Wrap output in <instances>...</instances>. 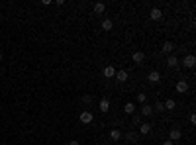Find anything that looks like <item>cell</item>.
Returning a JSON list of instances; mask_svg holds the SVG:
<instances>
[{"instance_id": "6da1fadb", "label": "cell", "mask_w": 196, "mask_h": 145, "mask_svg": "<svg viewBox=\"0 0 196 145\" xmlns=\"http://www.w3.org/2000/svg\"><path fill=\"white\" fill-rule=\"evenodd\" d=\"M78 120H81V123H84V126H90V123L94 122V114L90 110H82L81 116H78Z\"/></svg>"}, {"instance_id": "7a4b0ae2", "label": "cell", "mask_w": 196, "mask_h": 145, "mask_svg": "<svg viewBox=\"0 0 196 145\" xmlns=\"http://www.w3.org/2000/svg\"><path fill=\"white\" fill-rule=\"evenodd\" d=\"M194 65H196V57L192 55V53H188V55L182 59V67L184 69H194Z\"/></svg>"}, {"instance_id": "3957f363", "label": "cell", "mask_w": 196, "mask_h": 145, "mask_svg": "<svg viewBox=\"0 0 196 145\" xmlns=\"http://www.w3.org/2000/svg\"><path fill=\"white\" fill-rule=\"evenodd\" d=\"M131 61H134L135 65H141V63L145 61V53L143 51H134L131 53Z\"/></svg>"}, {"instance_id": "277c9868", "label": "cell", "mask_w": 196, "mask_h": 145, "mask_svg": "<svg viewBox=\"0 0 196 145\" xmlns=\"http://www.w3.org/2000/svg\"><path fill=\"white\" fill-rule=\"evenodd\" d=\"M182 137V131L178 130V127H173L171 131H169V139H171V141L174 143V141H178V139Z\"/></svg>"}, {"instance_id": "5b68a950", "label": "cell", "mask_w": 196, "mask_h": 145, "mask_svg": "<svg viewBox=\"0 0 196 145\" xmlns=\"http://www.w3.org/2000/svg\"><path fill=\"white\" fill-rule=\"evenodd\" d=\"M147 80H149L151 84H157V83H161V73H159V71H151L149 75H147Z\"/></svg>"}, {"instance_id": "8992f818", "label": "cell", "mask_w": 196, "mask_h": 145, "mask_svg": "<svg viewBox=\"0 0 196 145\" xmlns=\"http://www.w3.org/2000/svg\"><path fill=\"white\" fill-rule=\"evenodd\" d=\"M149 18L153 20V22H159V20H163V12L159 8H151V12H149Z\"/></svg>"}, {"instance_id": "52a82bcc", "label": "cell", "mask_w": 196, "mask_h": 145, "mask_svg": "<svg viewBox=\"0 0 196 145\" xmlns=\"http://www.w3.org/2000/svg\"><path fill=\"white\" fill-rule=\"evenodd\" d=\"M186 90H188V83H186L184 79H181V80L177 83V92H178V94H184Z\"/></svg>"}, {"instance_id": "ba28073f", "label": "cell", "mask_w": 196, "mask_h": 145, "mask_svg": "<svg viewBox=\"0 0 196 145\" xmlns=\"http://www.w3.org/2000/svg\"><path fill=\"white\" fill-rule=\"evenodd\" d=\"M161 51H163V53H167V55H173V51H174V43H173V41H165V43H163V47H161Z\"/></svg>"}, {"instance_id": "9c48e42d", "label": "cell", "mask_w": 196, "mask_h": 145, "mask_svg": "<svg viewBox=\"0 0 196 145\" xmlns=\"http://www.w3.org/2000/svg\"><path fill=\"white\" fill-rule=\"evenodd\" d=\"M102 75H104L106 79H114V77H116V69H114L112 65H108V67L102 69Z\"/></svg>"}, {"instance_id": "30bf717a", "label": "cell", "mask_w": 196, "mask_h": 145, "mask_svg": "<svg viewBox=\"0 0 196 145\" xmlns=\"http://www.w3.org/2000/svg\"><path fill=\"white\" fill-rule=\"evenodd\" d=\"M98 108H100V112H108L110 110V100L108 98H100V102H98Z\"/></svg>"}, {"instance_id": "8fae6325", "label": "cell", "mask_w": 196, "mask_h": 145, "mask_svg": "<svg viewBox=\"0 0 196 145\" xmlns=\"http://www.w3.org/2000/svg\"><path fill=\"white\" fill-rule=\"evenodd\" d=\"M167 67L177 69V67H178V57H177V55H169V57H167Z\"/></svg>"}, {"instance_id": "7c38bea8", "label": "cell", "mask_w": 196, "mask_h": 145, "mask_svg": "<svg viewBox=\"0 0 196 145\" xmlns=\"http://www.w3.org/2000/svg\"><path fill=\"white\" fill-rule=\"evenodd\" d=\"M116 79H118L120 83H126V80H128V71H126V69H120V71H116Z\"/></svg>"}, {"instance_id": "4fadbf2b", "label": "cell", "mask_w": 196, "mask_h": 145, "mask_svg": "<svg viewBox=\"0 0 196 145\" xmlns=\"http://www.w3.org/2000/svg\"><path fill=\"white\" fill-rule=\"evenodd\" d=\"M141 116H151L153 114V106L151 104H141Z\"/></svg>"}, {"instance_id": "5bb4252c", "label": "cell", "mask_w": 196, "mask_h": 145, "mask_svg": "<svg viewBox=\"0 0 196 145\" xmlns=\"http://www.w3.org/2000/svg\"><path fill=\"white\" fill-rule=\"evenodd\" d=\"M110 139H112V141H120V139H122V130L114 127V130L110 131Z\"/></svg>"}, {"instance_id": "9a60e30c", "label": "cell", "mask_w": 196, "mask_h": 145, "mask_svg": "<svg viewBox=\"0 0 196 145\" xmlns=\"http://www.w3.org/2000/svg\"><path fill=\"white\" fill-rule=\"evenodd\" d=\"M139 133L141 135H149L151 133V123H139Z\"/></svg>"}, {"instance_id": "2e32d148", "label": "cell", "mask_w": 196, "mask_h": 145, "mask_svg": "<svg viewBox=\"0 0 196 145\" xmlns=\"http://www.w3.org/2000/svg\"><path fill=\"white\" fill-rule=\"evenodd\" d=\"M124 112H126L128 116L135 114V104H134V102H126V106H124Z\"/></svg>"}, {"instance_id": "e0dca14e", "label": "cell", "mask_w": 196, "mask_h": 145, "mask_svg": "<svg viewBox=\"0 0 196 145\" xmlns=\"http://www.w3.org/2000/svg\"><path fill=\"white\" fill-rule=\"evenodd\" d=\"M112 28H114V22H112L110 18H104V20H102V30H104V31H110Z\"/></svg>"}, {"instance_id": "ac0fdd59", "label": "cell", "mask_w": 196, "mask_h": 145, "mask_svg": "<svg viewBox=\"0 0 196 145\" xmlns=\"http://www.w3.org/2000/svg\"><path fill=\"white\" fill-rule=\"evenodd\" d=\"M163 106H165V110H174L177 108V102H174L173 98H167L165 102H163Z\"/></svg>"}, {"instance_id": "d6986e66", "label": "cell", "mask_w": 196, "mask_h": 145, "mask_svg": "<svg viewBox=\"0 0 196 145\" xmlns=\"http://www.w3.org/2000/svg\"><path fill=\"white\" fill-rule=\"evenodd\" d=\"M94 12H96V14H104L106 12V4L96 2V4H94Z\"/></svg>"}, {"instance_id": "ffe728a7", "label": "cell", "mask_w": 196, "mask_h": 145, "mask_svg": "<svg viewBox=\"0 0 196 145\" xmlns=\"http://www.w3.org/2000/svg\"><path fill=\"white\" fill-rule=\"evenodd\" d=\"M131 123H134V126H139V123H141V114H139V112L131 114Z\"/></svg>"}, {"instance_id": "44dd1931", "label": "cell", "mask_w": 196, "mask_h": 145, "mask_svg": "<svg viewBox=\"0 0 196 145\" xmlns=\"http://www.w3.org/2000/svg\"><path fill=\"white\" fill-rule=\"evenodd\" d=\"M126 139L131 143H137V133L135 131H130V133H126Z\"/></svg>"}, {"instance_id": "7402d4cb", "label": "cell", "mask_w": 196, "mask_h": 145, "mask_svg": "<svg viewBox=\"0 0 196 145\" xmlns=\"http://www.w3.org/2000/svg\"><path fill=\"white\" fill-rule=\"evenodd\" d=\"M92 100H94V98H92V94H84V96H82V104H86V106H88V104H92Z\"/></svg>"}, {"instance_id": "603a6c76", "label": "cell", "mask_w": 196, "mask_h": 145, "mask_svg": "<svg viewBox=\"0 0 196 145\" xmlns=\"http://www.w3.org/2000/svg\"><path fill=\"white\" fill-rule=\"evenodd\" d=\"M137 102L139 104H147V94H137Z\"/></svg>"}, {"instance_id": "cb8c5ba5", "label": "cell", "mask_w": 196, "mask_h": 145, "mask_svg": "<svg viewBox=\"0 0 196 145\" xmlns=\"http://www.w3.org/2000/svg\"><path fill=\"white\" fill-rule=\"evenodd\" d=\"M153 112H165V106H163V102H155V110Z\"/></svg>"}, {"instance_id": "d4e9b609", "label": "cell", "mask_w": 196, "mask_h": 145, "mask_svg": "<svg viewBox=\"0 0 196 145\" xmlns=\"http://www.w3.org/2000/svg\"><path fill=\"white\" fill-rule=\"evenodd\" d=\"M190 123H192V126L196 123V116H194V114H190Z\"/></svg>"}, {"instance_id": "484cf974", "label": "cell", "mask_w": 196, "mask_h": 145, "mask_svg": "<svg viewBox=\"0 0 196 145\" xmlns=\"http://www.w3.org/2000/svg\"><path fill=\"white\" fill-rule=\"evenodd\" d=\"M163 145H174V143L171 141V139H167V141H165V143H163Z\"/></svg>"}, {"instance_id": "4316f807", "label": "cell", "mask_w": 196, "mask_h": 145, "mask_svg": "<svg viewBox=\"0 0 196 145\" xmlns=\"http://www.w3.org/2000/svg\"><path fill=\"white\" fill-rule=\"evenodd\" d=\"M67 145H81V143H78V141H69Z\"/></svg>"}, {"instance_id": "83f0119b", "label": "cell", "mask_w": 196, "mask_h": 145, "mask_svg": "<svg viewBox=\"0 0 196 145\" xmlns=\"http://www.w3.org/2000/svg\"><path fill=\"white\" fill-rule=\"evenodd\" d=\"M0 61H2V51H0Z\"/></svg>"}, {"instance_id": "f1b7e54d", "label": "cell", "mask_w": 196, "mask_h": 145, "mask_svg": "<svg viewBox=\"0 0 196 145\" xmlns=\"http://www.w3.org/2000/svg\"><path fill=\"white\" fill-rule=\"evenodd\" d=\"M0 20H2V12H0Z\"/></svg>"}, {"instance_id": "f546056e", "label": "cell", "mask_w": 196, "mask_h": 145, "mask_svg": "<svg viewBox=\"0 0 196 145\" xmlns=\"http://www.w3.org/2000/svg\"><path fill=\"white\" fill-rule=\"evenodd\" d=\"M0 145H8V143H0Z\"/></svg>"}]
</instances>
